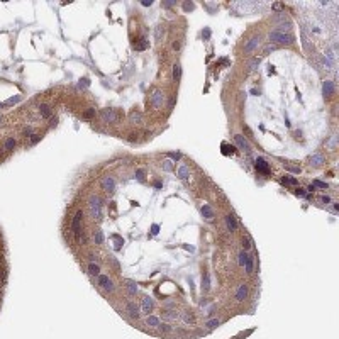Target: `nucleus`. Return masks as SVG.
<instances>
[{"label": "nucleus", "mask_w": 339, "mask_h": 339, "mask_svg": "<svg viewBox=\"0 0 339 339\" xmlns=\"http://www.w3.org/2000/svg\"><path fill=\"white\" fill-rule=\"evenodd\" d=\"M178 176H180L182 180H187V178L190 176V168L187 166V165H182V166L178 168Z\"/></svg>", "instance_id": "19"}, {"label": "nucleus", "mask_w": 339, "mask_h": 339, "mask_svg": "<svg viewBox=\"0 0 339 339\" xmlns=\"http://www.w3.org/2000/svg\"><path fill=\"white\" fill-rule=\"evenodd\" d=\"M202 37H204V39H209V37H210V29H209V27H205L204 31H202Z\"/></svg>", "instance_id": "49"}, {"label": "nucleus", "mask_w": 339, "mask_h": 339, "mask_svg": "<svg viewBox=\"0 0 339 339\" xmlns=\"http://www.w3.org/2000/svg\"><path fill=\"white\" fill-rule=\"evenodd\" d=\"M22 100V97L20 95H15V97H10L7 102H3V105H14V103H17V102H20Z\"/></svg>", "instance_id": "34"}, {"label": "nucleus", "mask_w": 339, "mask_h": 339, "mask_svg": "<svg viewBox=\"0 0 339 339\" xmlns=\"http://www.w3.org/2000/svg\"><path fill=\"white\" fill-rule=\"evenodd\" d=\"M268 37L271 42H278V44H292L293 42V36L292 34H282V32H276V31H271Z\"/></svg>", "instance_id": "1"}, {"label": "nucleus", "mask_w": 339, "mask_h": 339, "mask_svg": "<svg viewBox=\"0 0 339 339\" xmlns=\"http://www.w3.org/2000/svg\"><path fill=\"white\" fill-rule=\"evenodd\" d=\"M136 178H138L139 182H144V171L143 170H138V171H136Z\"/></svg>", "instance_id": "48"}, {"label": "nucleus", "mask_w": 339, "mask_h": 339, "mask_svg": "<svg viewBox=\"0 0 339 339\" xmlns=\"http://www.w3.org/2000/svg\"><path fill=\"white\" fill-rule=\"evenodd\" d=\"M246 297H248V285L243 283V285H239V288H237V292H236V300L243 302Z\"/></svg>", "instance_id": "13"}, {"label": "nucleus", "mask_w": 339, "mask_h": 339, "mask_svg": "<svg viewBox=\"0 0 339 339\" xmlns=\"http://www.w3.org/2000/svg\"><path fill=\"white\" fill-rule=\"evenodd\" d=\"M88 85H90L88 78H83V80H80V83H78V86H80V88H86Z\"/></svg>", "instance_id": "47"}, {"label": "nucleus", "mask_w": 339, "mask_h": 339, "mask_svg": "<svg viewBox=\"0 0 339 339\" xmlns=\"http://www.w3.org/2000/svg\"><path fill=\"white\" fill-rule=\"evenodd\" d=\"M219 324H221V320H219V319H212V320H209V322H205V327H207L209 331H212V329H215Z\"/></svg>", "instance_id": "31"}, {"label": "nucleus", "mask_w": 339, "mask_h": 339, "mask_svg": "<svg viewBox=\"0 0 339 339\" xmlns=\"http://www.w3.org/2000/svg\"><path fill=\"white\" fill-rule=\"evenodd\" d=\"M243 251H248V249H251V241H249V237H243Z\"/></svg>", "instance_id": "39"}, {"label": "nucleus", "mask_w": 339, "mask_h": 339, "mask_svg": "<svg viewBox=\"0 0 339 339\" xmlns=\"http://www.w3.org/2000/svg\"><path fill=\"white\" fill-rule=\"evenodd\" d=\"M182 319H183V322H185V324H193V315L190 312H183L182 314Z\"/></svg>", "instance_id": "33"}, {"label": "nucleus", "mask_w": 339, "mask_h": 339, "mask_svg": "<svg viewBox=\"0 0 339 339\" xmlns=\"http://www.w3.org/2000/svg\"><path fill=\"white\" fill-rule=\"evenodd\" d=\"M275 49H276L275 46H266V48H265V55H268L270 51H275Z\"/></svg>", "instance_id": "57"}, {"label": "nucleus", "mask_w": 339, "mask_h": 339, "mask_svg": "<svg viewBox=\"0 0 339 339\" xmlns=\"http://www.w3.org/2000/svg\"><path fill=\"white\" fill-rule=\"evenodd\" d=\"M282 182H283V183H288V185H297L298 180L293 178V176H285V178H282Z\"/></svg>", "instance_id": "36"}, {"label": "nucleus", "mask_w": 339, "mask_h": 339, "mask_svg": "<svg viewBox=\"0 0 339 339\" xmlns=\"http://www.w3.org/2000/svg\"><path fill=\"white\" fill-rule=\"evenodd\" d=\"M193 7H195V3H193V2H183V10H185V12L193 10Z\"/></svg>", "instance_id": "41"}, {"label": "nucleus", "mask_w": 339, "mask_h": 339, "mask_svg": "<svg viewBox=\"0 0 339 339\" xmlns=\"http://www.w3.org/2000/svg\"><path fill=\"white\" fill-rule=\"evenodd\" d=\"M312 185H314V187H317V188H327V183L320 182V180H314Z\"/></svg>", "instance_id": "42"}, {"label": "nucleus", "mask_w": 339, "mask_h": 339, "mask_svg": "<svg viewBox=\"0 0 339 339\" xmlns=\"http://www.w3.org/2000/svg\"><path fill=\"white\" fill-rule=\"evenodd\" d=\"M234 141H236V144H237V146H239L243 151H246V153H251V146H249V143H248V139L244 138V136L236 134V136H234Z\"/></svg>", "instance_id": "5"}, {"label": "nucleus", "mask_w": 339, "mask_h": 339, "mask_svg": "<svg viewBox=\"0 0 339 339\" xmlns=\"http://www.w3.org/2000/svg\"><path fill=\"white\" fill-rule=\"evenodd\" d=\"M253 263H254V258H253V256H248V261L244 263V266H246V273H253Z\"/></svg>", "instance_id": "30"}, {"label": "nucleus", "mask_w": 339, "mask_h": 339, "mask_svg": "<svg viewBox=\"0 0 339 339\" xmlns=\"http://www.w3.org/2000/svg\"><path fill=\"white\" fill-rule=\"evenodd\" d=\"M320 202H322V204H331V197H327V195H324V197H320Z\"/></svg>", "instance_id": "56"}, {"label": "nucleus", "mask_w": 339, "mask_h": 339, "mask_svg": "<svg viewBox=\"0 0 339 339\" xmlns=\"http://www.w3.org/2000/svg\"><path fill=\"white\" fill-rule=\"evenodd\" d=\"M209 287H210L209 285V275H205L204 276V290H209Z\"/></svg>", "instance_id": "53"}, {"label": "nucleus", "mask_w": 339, "mask_h": 339, "mask_svg": "<svg viewBox=\"0 0 339 339\" xmlns=\"http://www.w3.org/2000/svg\"><path fill=\"white\" fill-rule=\"evenodd\" d=\"M81 221H83V212L78 210L73 217V224H71V229H73V234H75V239H80V227H81Z\"/></svg>", "instance_id": "3"}, {"label": "nucleus", "mask_w": 339, "mask_h": 339, "mask_svg": "<svg viewBox=\"0 0 339 339\" xmlns=\"http://www.w3.org/2000/svg\"><path fill=\"white\" fill-rule=\"evenodd\" d=\"M95 115V109H88V110H85V114H83V117H86V119H90V117H93Z\"/></svg>", "instance_id": "45"}, {"label": "nucleus", "mask_w": 339, "mask_h": 339, "mask_svg": "<svg viewBox=\"0 0 339 339\" xmlns=\"http://www.w3.org/2000/svg\"><path fill=\"white\" fill-rule=\"evenodd\" d=\"M112 239L115 241V244H114V249H115V251L122 249V244H124V239H122L121 236H117V234H114V236H112Z\"/></svg>", "instance_id": "26"}, {"label": "nucleus", "mask_w": 339, "mask_h": 339, "mask_svg": "<svg viewBox=\"0 0 339 339\" xmlns=\"http://www.w3.org/2000/svg\"><path fill=\"white\" fill-rule=\"evenodd\" d=\"M178 315H180V314L176 310H173V309H171V310H163V317H165V319H168V320L178 319Z\"/></svg>", "instance_id": "25"}, {"label": "nucleus", "mask_w": 339, "mask_h": 339, "mask_svg": "<svg viewBox=\"0 0 339 339\" xmlns=\"http://www.w3.org/2000/svg\"><path fill=\"white\" fill-rule=\"evenodd\" d=\"M154 187H156V188H161V187H163V183H161V182H156V183H154Z\"/></svg>", "instance_id": "62"}, {"label": "nucleus", "mask_w": 339, "mask_h": 339, "mask_svg": "<svg viewBox=\"0 0 339 339\" xmlns=\"http://www.w3.org/2000/svg\"><path fill=\"white\" fill-rule=\"evenodd\" d=\"M93 239H95V244H103V232L102 231H95V234H93Z\"/></svg>", "instance_id": "29"}, {"label": "nucleus", "mask_w": 339, "mask_h": 339, "mask_svg": "<svg viewBox=\"0 0 339 339\" xmlns=\"http://www.w3.org/2000/svg\"><path fill=\"white\" fill-rule=\"evenodd\" d=\"M173 5H176V2H163V7H166V9H170Z\"/></svg>", "instance_id": "60"}, {"label": "nucleus", "mask_w": 339, "mask_h": 339, "mask_svg": "<svg viewBox=\"0 0 339 339\" xmlns=\"http://www.w3.org/2000/svg\"><path fill=\"white\" fill-rule=\"evenodd\" d=\"M202 215H204L207 221H214L215 212H214V209H212L210 205H204V207H202Z\"/></svg>", "instance_id": "14"}, {"label": "nucleus", "mask_w": 339, "mask_h": 339, "mask_svg": "<svg viewBox=\"0 0 339 339\" xmlns=\"http://www.w3.org/2000/svg\"><path fill=\"white\" fill-rule=\"evenodd\" d=\"M180 46H182V44H180L178 41H176V42H173V49H180Z\"/></svg>", "instance_id": "61"}, {"label": "nucleus", "mask_w": 339, "mask_h": 339, "mask_svg": "<svg viewBox=\"0 0 339 339\" xmlns=\"http://www.w3.org/2000/svg\"><path fill=\"white\" fill-rule=\"evenodd\" d=\"M39 112H41V115L44 119H49L51 117V109H49V105H46V103H42L41 107H39Z\"/></svg>", "instance_id": "24"}, {"label": "nucleus", "mask_w": 339, "mask_h": 339, "mask_svg": "<svg viewBox=\"0 0 339 339\" xmlns=\"http://www.w3.org/2000/svg\"><path fill=\"white\" fill-rule=\"evenodd\" d=\"M2 107H3V103H2V102H0V109H2Z\"/></svg>", "instance_id": "63"}, {"label": "nucleus", "mask_w": 339, "mask_h": 339, "mask_svg": "<svg viewBox=\"0 0 339 339\" xmlns=\"http://www.w3.org/2000/svg\"><path fill=\"white\" fill-rule=\"evenodd\" d=\"M336 143H337V138L334 136V138L331 139V143H329V147H331V149H334V147H336Z\"/></svg>", "instance_id": "54"}, {"label": "nucleus", "mask_w": 339, "mask_h": 339, "mask_svg": "<svg viewBox=\"0 0 339 339\" xmlns=\"http://www.w3.org/2000/svg\"><path fill=\"white\" fill-rule=\"evenodd\" d=\"M222 154H226V156H229V154H236V146H232V144H227V143H222Z\"/></svg>", "instance_id": "17"}, {"label": "nucleus", "mask_w": 339, "mask_h": 339, "mask_svg": "<svg viewBox=\"0 0 339 339\" xmlns=\"http://www.w3.org/2000/svg\"><path fill=\"white\" fill-rule=\"evenodd\" d=\"M127 290H129V293L131 295H136V292H138V287H136V283L132 282V280H127Z\"/></svg>", "instance_id": "32"}, {"label": "nucleus", "mask_w": 339, "mask_h": 339, "mask_svg": "<svg viewBox=\"0 0 339 339\" xmlns=\"http://www.w3.org/2000/svg\"><path fill=\"white\" fill-rule=\"evenodd\" d=\"M165 102V93L160 92V90H156V92L151 95V105L153 107H161Z\"/></svg>", "instance_id": "6"}, {"label": "nucleus", "mask_w": 339, "mask_h": 339, "mask_svg": "<svg viewBox=\"0 0 339 339\" xmlns=\"http://www.w3.org/2000/svg\"><path fill=\"white\" fill-rule=\"evenodd\" d=\"M90 212H92L93 219H102V204H100V198L97 195L90 197Z\"/></svg>", "instance_id": "2"}, {"label": "nucleus", "mask_w": 339, "mask_h": 339, "mask_svg": "<svg viewBox=\"0 0 339 339\" xmlns=\"http://www.w3.org/2000/svg\"><path fill=\"white\" fill-rule=\"evenodd\" d=\"M256 170L261 171L263 175H270V166H268V163H266L263 158H258V160H256Z\"/></svg>", "instance_id": "10"}, {"label": "nucleus", "mask_w": 339, "mask_h": 339, "mask_svg": "<svg viewBox=\"0 0 339 339\" xmlns=\"http://www.w3.org/2000/svg\"><path fill=\"white\" fill-rule=\"evenodd\" d=\"M102 187L105 192L109 193H114L115 192V180L112 178V176H105V178L102 180Z\"/></svg>", "instance_id": "7"}, {"label": "nucleus", "mask_w": 339, "mask_h": 339, "mask_svg": "<svg viewBox=\"0 0 339 339\" xmlns=\"http://www.w3.org/2000/svg\"><path fill=\"white\" fill-rule=\"evenodd\" d=\"M125 309H127V314L132 317V319H138L139 317V307L134 304V302H127V305H125Z\"/></svg>", "instance_id": "11"}, {"label": "nucleus", "mask_w": 339, "mask_h": 339, "mask_svg": "<svg viewBox=\"0 0 339 339\" xmlns=\"http://www.w3.org/2000/svg\"><path fill=\"white\" fill-rule=\"evenodd\" d=\"M259 61H261V59H259V58H254V59H253V61H251V63H249V70H254V68H256V66H258V64H259Z\"/></svg>", "instance_id": "44"}, {"label": "nucleus", "mask_w": 339, "mask_h": 339, "mask_svg": "<svg viewBox=\"0 0 339 339\" xmlns=\"http://www.w3.org/2000/svg\"><path fill=\"white\" fill-rule=\"evenodd\" d=\"M141 309H143V312H144V314H147V315H149L151 309H153V300H151L149 297H144V298H143V305H141Z\"/></svg>", "instance_id": "16"}, {"label": "nucleus", "mask_w": 339, "mask_h": 339, "mask_svg": "<svg viewBox=\"0 0 339 339\" xmlns=\"http://www.w3.org/2000/svg\"><path fill=\"white\" fill-rule=\"evenodd\" d=\"M24 134H26L27 138H29V136H32V127H26V129H24Z\"/></svg>", "instance_id": "58"}, {"label": "nucleus", "mask_w": 339, "mask_h": 339, "mask_svg": "<svg viewBox=\"0 0 339 339\" xmlns=\"http://www.w3.org/2000/svg\"><path fill=\"white\" fill-rule=\"evenodd\" d=\"M163 170L165 171H173V161H170V160L163 161Z\"/></svg>", "instance_id": "40"}, {"label": "nucleus", "mask_w": 339, "mask_h": 339, "mask_svg": "<svg viewBox=\"0 0 339 339\" xmlns=\"http://www.w3.org/2000/svg\"><path fill=\"white\" fill-rule=\"evenodd\" d=\"M129 121H131L132 124H139V122L143 121V115L139 112H136V110H132V112L129 114Z\"/></svg>", "instance_id": "21"}, {"label": "nucleus", "mask_w": 339, "mask_h": 339, "mask_svg": "<svg viewBox=\"0 0 339 339\" xmlns=\"http://www.w3.org/2000/svg\"><path fill=\"white\" fill-rule=\"evenodd\" d=\"M180 77H182V66H180V64H175V66H173V80L178 81Z\"/></svg>", "instance_id": "28"}, {"label": "nucleus", "mask_w": 339, "mask_h": 339, "mask_svg": "<svg viewBox=\"0 0 339 339\" xmlns=\"http://www.w3.org/2000/svg\"><path fill=\"white\" fill-rule=\"evenodd\" d=\"M158 232H160V226H158V224H153V226H151V234H153V236H156Z\"/></svg>", "instance_id": "50"}, {"label": "nucleus", "mask_w": 339, "mask_h": 339, "mask_svg": "<svg viewBox=\"0 0 339 339\" xmlns=\"http://www.w3.org/2000/svg\"><path fill=\"white\" fill-rule=\"evenodd\" d=\"M147 48V41L146 39H141V41L136 44V51H143V49H146Z\"/></svg>", "instance_id": "37"}, {"label": "nucleus", "mask_w": 339, "mask_h": 339, "mask_svg": "<svg viewBox=\"0 0 339 339\" xmlns=\"http://www.w3.org/2000/svg\"><path fill=\"white\" fill-rule=\"evenodd\" d=\"M160 319H158L156 315H147L146 317V326H149V327H160Z\"/></svg>", "instance_id": "18"}, {"label": "nucleus", "mask_w": 339, "mask_h": 339, "mask_svg": "<svg viewBox=\"0 0 339 339\" xmlns=\"http://www.w3.org/2000/svg\"><path fill=\"white\" fill-rule=\"evenodd\" d=\"M160 329L163 331V332H170V331H171V327H170L168 324H160Z\"/></svg>", "instance_id": "52"}, {"label": "nucleus", "mask_w": 339, "mask_h": 339, "mask_svg": "<svg viewBox=\"0 0 339 339\" xmlns=\"http://www.w3.org/2000/svg\"><path fill=\"white\" fill-rule=\"evenodd\" d=\"M88 273H90V275H93V276H99V275H100L99 265H95V263H90V265H88Z\"/></svg>", "instance_id": "27"}, {"label": "nucleus", "mask_w": 339, "mask_h": 339, "mask_svg": "<svg viewBox=\"0 0 339 339\" xmlns=\"http://www.w3.org/2000/svg\"><path fill=\"white\" fill-rule=\"evenodd\" d=\"M295 195H297V197H305V195H307V192H305V188H300V187H298V188L295 190Z\"/></svg>", "instance_id": "43"}, {"label": "nucleus", "mask_w": 339, "mask_h": 339, "mask_svg": "<svg viewBox=\"0 0 339 339\" xmlns=\"http://www.w3.org/2000/svg\"><path fill=\"white\" fill-rule=\"evenodd\" d=\"M100 115H102L103 122H115V121H117V115H115V112H114L112 109L102 110V112H100Z\"/></svg>", "instance_id": "9"}, {"label": "nucleus", "mask_w": 339, "mask_h": 339, "mask_svg": "<svg viewBox=\"0 0 339 339\" xmlns=\"http://www.w3.org/2000/svg\"><path fill=\"white\" fill-rule=\"evenodd\" d=\"M141 3H143L144 7H151V5H153V0H143Z\"/></svg>", "instance_id": "59"}, {"label": "nucleus", "mask_w": 339, "mask_h": 339, "mask_svg": "<svg viewBox=\"0 0 339 339\" xmlns=\"http://www.w3.org/2000/svg\"><path fill=\"white\" fill-rule=\"evenodd\" d=\"M226 226H227V229L231 231V232H234V231L237 229V221H236V217L234 215H226Z\"/></svg>", "instance_id": "15"}, {"label": "nucleus", "mask_w": 339, "mask_h": 339, "mask_svg": "<svg viewBox=\"0 0 339 339\" xmlns=\"http://www.w3.org/2000/svg\"><path fill=\"white\" fill-rule=\"evenodd\" d=\"M258 46H259V37H251L244 46V53H253Z\"/></svg>", "instance_id": "12"}, {"label": "nucleus", "mask_w": 339, "mask_h": 339, "mask_svg": "<svg viewBox=\"0 0 339 339\" xmlns=\"http://www.w3.org/2000/svg\"><path fill=\"white\" fill-rule=\"evenodd\" d=\"M248 256H249V254H248V251H241V253H239V265L241 266H244V263L248 261Z\"/></svg>", "instance_id": "35"}, {"label": "nucleus", "mask_w": 339, "mask_h": 339, "mask_svg": "<svg viewBox=\"0 0 339 339\" xmlns=\"http://www.w3.org/2000/svg\"><path fill=\"white\" fill-rule=\"evenodd\" d=\"M168 156L171 158V160H175V161L180 160V153H168Z\"/></svg>", "instance_id": "55"}, {"label": "nucleus", "mask_w": 339, "mask_h": 339, "mask_svg": "<svg viewBox=\"0 0 339 339\" xmlns=\"http://www.w3.org/2000/svg\"><path fill=\"white\" fill-rule=\"evenodd\" d=\"M324 163V156L322 154H314L310 158V166H320Z\"/></svg>", "instance_id": "20"}, {"label": "nucleus", "mask_w": 339, "mask_h": 339, "mask_svg": "<svg viewBox=\"0 0 339 339\" xmlns=\"http://www.w3.org/2000/svg\"><path fill=\"white\" fill-rule=\"evenodd\" d=\"M165 307H166V310H171V307H176V305H175L173 300H166L165 302Z\"/></svg>", "instance_id": "51"}, {"label": "nucleus", "mask_w": 339, "mask_h": 339, "mask_svg": "<svg viewBox=\"0 0 339 339\" xmlns=\"http://www.w3.org/2000/svg\"><path fill=\"white\" fill-rule=\"evenodd\" d=\"M99 285L107 292H114V283L107 275H99Z\"/></svg>", "instance_id": "4"}, {"label": "nucleus", "mask_w": 339, "mask_h": 339, "mask_svg": "<svg viewBox=\"0 0 339 339\" xmlns=\"http://www.w3.org/2000/svg\"><path fill=\"white\" fill-rule=\"evenodd\" d=\"M163 36H165V26H156V29H154V39L156 41H161L163 39Z\"/></svg>", "instance_id": "23"}, {"label": "nucleus", "mask_w": 339, "mask_h": 339, "mask_svg": "<svg viewBox=\"0 0 339 339\" xmlns=\"http://www.w3.org/2000/svg\"><path fill=\"white\" fill-rule=\"evenodd\" d=\"M14 147H15V139H12V138L7 139V141H5V149L7 151H12Z\"/></svg>", "instance_id": "38"}, {"label": "nucleus", "mask_w": 339, "mask_h": 339, "mask_svg": "<svg viewBox=\"0 0 339 339\" xmlns=\"http://www.w3.org/2000/svg\"><path fill=\"white\" fill-rule=\"evenodd\" d=\"M39 139H41V136H39V134H32V136H31V141H29V144H36V143H39Z\"/></svg>", "instance_id": "46"}, {"label": "nucleus", "mask_w": 339, "mask_h": 339, "mask_svg": "<svg viewBox=\"0 0 339 339\" xmlns=\"http://www.w3.org/2000/svg\"><path fill=\"white\" fill-rule=\"evenodd\" d=\"M290 29H292V24H290V22H283V24H278L275 31H276V32H282V34H285V32L288 34V31H290Z\"/></svg>", "instance_id": "22"}, {"label": "nucleus", "mask_w": 339, "mask_h": 339, "mask_svg": "<svg viewBox=\"0 0 339 339\" xmlns=\"http://www.w3.org/2000/svg\"><path fill=\"white\" fill-rule=\"evenodd\" d=\"M334 83L331 80H326L324 81V85H322V93H324V97H327V99H329V97H332L334 95Z\"/></svg>", "instance_id": "8"}]
</instances>
